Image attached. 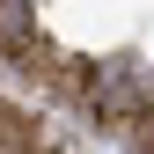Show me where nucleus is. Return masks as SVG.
I'll return each instance as SVG.
<instances>
[{
	"label": "nucleus",
	"instance_id": "f257e3e1",
	"mask_svg": "<svg viewBox=\"0 0 154 154\" xmlns=\"http://www.w3.org/2000/svg\"><path fill=\"white\" fill-rule=\"evenodd\" d=\"M88 103H95V118H147L140 81H132V66H125V59H110V66H95V73H88Z\"/></svg>",
	"mask_w": 154,
	"mask_h": 154
},
{
	"label": "nucleus",
	"instance_id": "7ed1b4c3",
	"mask_svg": "<svg viewBox=\"0 0 154 154\" xmlns=\"http://www.w3.org/2000/svg\"><path fill=\"white\" fill-rule=\"evenodd\" d=\"M147 154H154V118H147Z\"/></svg>",
	"mask_w": 154,
	"mask_h": 154
},
{
	"label": "nucleus",
	"instance_id": "f03ea898",
	"mask_svg": "<svg viewBox=\"0 0 154 154\" xmlns=\"http://www.w3.org/2000/svg\"><path fill=\"white\" fill-rule=\"evenodd\" d=\"M0 59L37 66V0H0Z\"/></svg>",
	"mask_w": 154,
	"mask_h": 154
}]
</instances>
